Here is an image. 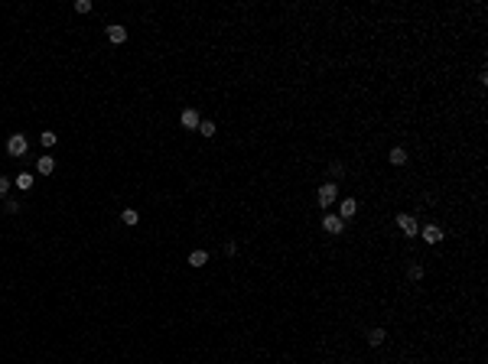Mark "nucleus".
Here are the masks:
<instances>
[{
	"instance_id": "1",
	"label": "nucleus",
	"mask_w": 488,
	"mask_h": 364,
	"mask_svg": "<svg viewBox=\"0 0 488 364\" xmlns=\"http://www.w3.org/2000/svg\"><path fill=\"white\" fill-rule=\"evenodd\" d=\"M335 195H339V189H335V182H322L319 186V192H316V202H319V208H329L335 202Z\"/></svg>"
},
{
	"instance_id": "2",
	"label": "nucleus",
	"mask_w": 488,
	"mask_h": 364,
	"mask_svg": "<svg viewBox=\"0 0 488 364\" xmlns=\"http://www.w3.org/2000/svg\"><path fill=\"white\" fill-rule=\"evenodd\" d=\"M397 228L403 231V238H417V234H420L417 218H413V215H407V211H403V215H397Z\"/></svg>"
},
{
	"instance_id": "3",
	"label": "nucleus",
	"mask_w": 488,
	"mask_h": 364,
	"mask_svg": "<svg viewBox=\"0 0 488 364\" xmlns=\"http://www.w3.org/2000/svg\"><path fill=\"white\" fill-rule=\"evenodd\" d=\"M26 150H30V140H26L23 133H13V137L7 140V153L10 156H23Z\"/></svg>"
},
{
	"instance_id": "4",
	"label": "nucleus",
	"mask_w": 488,
	"mask_h": 364,
	"mask_svg": "<svg viewBox=\"0 0 488 364\" xmlns=\"http://www.w3.org/2000/svg\"><path fill=\"white\" fill-rule=\"evenodd\" d=\"M179 124L186 127V130H199V124H202L199 111H195V108H186V111H182V114H179Z\"/></svg>"
},
{
	"instance_id": "5",
	"label": "nucleus",
	"mask_w": 488,
	"mask_h": 364,
	"mask_svg": "<svg viewBox=\"0 0 488 364\" xmlns=\"http://www.w3.org/2000/svg\"><path fill=\"white\" fill-rule=\"evenodd\" d=\"M322 231L325 234H345V221L339 215H325L322 218Z\"/></svg>"
},
{
	"instance_id": "6",
	"label": "nucleus",
	"mask_w": 488,
	"mask_h": 364,
	"mask_svg": "<svg viewBox=\"0 0 488 364\" xmlns=\"http://www.w3.org/2000/svg\"><path fill=\"white\" fill-rule=\"evenodd\" d=\"M420 238H423L426 244H440L443 241V228L440 225H426V228H420Z\"/></svg>"
},
{
	"instance_id": "7",
	"label": "nucleus",
	"mask_w": 488,
	"mask_h": 364,
	"mask_svg": "<svg viewBox=\"0 0 488 364\" xmlns=\"http://www.w3.org/2000/svg\"><path fill=\"white\" fill-rule=\"evenodd\" d=\"M358 215V202L355 199H342V205H339V218L345 221V218H355Z\"/></svg>"
},
{
	"instance_id": "8",
	"label": "nucleus",
	"mask_w": 488,
	"mask_h": 364,
	"mask_svg": "<svg viewBox=\"0 0 488 364\" xmlns=\"http://www.w3.org/2000/svg\"><path fill=\"white\" fill-rule=\"evenodd\" d=\"M108 39L114 42V46H121V42H127V30L121 23H111L108 26Z\"/></svg>"
},
{
	"instance_id": "9",
	"label": "nucleus",
	"mask_w": 488,
	"mask_h": 364,
	"mask_svg": "<svg viewBox=\"0 0 488 364\" xmlns=\"http://www.w3.org/2000/svg\"><path fill=\"white\" fill-rule=\"evenodd\" d=\"M36 172H39V176H52V172H55V160H52V156H39V160H36Z\"/></svg>"
},
{
	"instance_id": "10",
	"label": "nucleus",
	"mask_w": 488,
	"mask_h": 364,
	"mask_svg": "<svg viewBox=\"0 0 488 364\" xmlns=\"http://www.w3.org/2000/svg\"><path fill=\"white\" fill-rule=\"evenodd\" d=\"M384 338H388V332H384V328H371V332H368V345H371V348H378V345H384Z\"/></svg>"
},
{
	"instance_id": "11",
	"label": "nucleus",
	"mask_w": 488,
	"mask_h": 364,
	"mask_svg": "<svg viewBox=\"0 0 488 364\" xmlns=\"http://www.w3.org/2000/svg\"><path fill=\"white\" fill-rule=\"evenodd\" d=\"M388 160H391V166H403V163H407V150H403V147H394V150L388 153Z\"/></svg>"
},
{
	"instance_id": "12",
	"label": "nucleus",
	"mask_w": 488,
	"mask_h": 364,
	"mask_svg": "<svg viewBox=\"0 0 488 364\" xmlns=\"http://www.w3.org/2000/svg\"><path fill=\"white\" fill-rule=\"evenodd\" d=\"M121 221H124L127 228L140 225V211H137V208H124V211H121Z\"/></svg>"
},
{
	"instance_id": "13",
	"label": "nucleus",
	"mask_w": 488,
	"mask_h": 364,
	"mask_svg": "<svg viewBox=\"0 0 488 364\" xmlns=\"http://www.w3.org/2000/svg\"><path fill=\"white\" fill-rule=\"evenodd\" d=\"M209 264V250H192L189 254V267H205Z\"/></svg>"
},
{
	"instance_id": "14",
	"label": "nucleus",
	"mask_w": 488,
	"mask_h": 364,
	"mask_svg": "<svg viewBox=\"0 0 488 364\" xmlns=\"http://www.w3.org/2000/svg\"><path fill=\"white\" fill-rule=\"evenodd\" d=\"M13 182H16V189H23V192H30V189H33V182H36V179H33L30 172H20V176H16Z\"/></svg>"
},
{
	"instance_id": "15",
	"label": "nucleus",
	"mask_w": 488,
	"mask_h": 364,
	"mask_svg": "<svg viewBox=\"0 0 488 364\" xmlns=\"http://www.w3.org/2000/svg\"><path fill=\"white\" fill-rule=\"evenodd\" d=\"M39 143H43V147H55L59 137H55V130H43V133H39Z\"/></svg>"
},
{
	"instance_id": "16",
	"label": "nucleus",
	"mask_w": 488,
	"mask_h": 364,
	"mask_svg": "<svg viewBox=\"0 0 488 364\" xmlns=\"http://www.w3.org/2000/svg\"><path fill=\"white\" fill-rule=\"evenodd\" d=\"M215 130H218V127L212 124V121H202V124H199V133H202V137H215Z\"/></svg>"
},
{
	"instance_id": "17",
	"label": "nucleus",
	"mask_w": 488,
	"mask_h": 364,
	"mask_svg": "<svg viewBox=\"0 0 488 364\" xmlns=\"http://www.w3.org/2000/svg\"><path fill=\"white\" fill-rule=\"evenodd\" d=\"M75 13H91V0H75Z\"/></svg>"
},
{
	"instance_id": "18",
	"label": "nucleus",
	"mask_w": 488,
	"mask_h": 364,
	"mask_svg": "<svg viewBox=\"0 0 488 364\" xmlns=\"http://www.w3.org/2000/svg\"><path fill=\"white\" fill-rule=\"evenodd\" d=\"M407 273H410V280H413V283H420V280H423V267H420V264H413Z\"/></svg>"
},
{
	"instance_id": "19",
	"label": "nucleus",
	"mask_w": 488,
	"mask_h": 364,
	"mask_svg": "<svg viewBox=\"0 0 488 364\" xmlns=\"http://www.w3.org/2000/svg\"><path fill=\"white\" fill-rule=\"evenodd\" d=\"M3 211H7V215H16V211H20V202H16V199H7Z\"/></svg>"
},
{
	"instance_id": "20",
	"label": "nucleus",
	"mask_w": 488,
	"mask_h": 364,
	"mask_svg": "<svg viewBox=\"0 0 488 364\" xmlns=\"http://www.w3.org/2000/svg\"><path fill=\"white\" fill-rule=\"evenodd\" d=\"M7 192H10V179L0 176V195H7Z\"/></svg>"
},
{
	"instance_id": "21",
	"label": "nucleus",
	"mask_w": 488,
	"mask_h": 364,
	"mask_svg": "<svg viewBox=\"0 0 488 364\" xmlns=\"http://www.w3.org/2000/svg\"><path fill=\"white\" fill-rule=\"evenodd\" d=\"M332 176L342 179V176H345V166H342V163H332Z\"/></svg>"
}]
</instances>
